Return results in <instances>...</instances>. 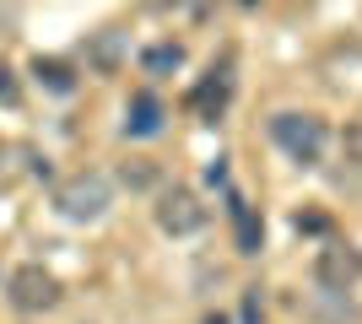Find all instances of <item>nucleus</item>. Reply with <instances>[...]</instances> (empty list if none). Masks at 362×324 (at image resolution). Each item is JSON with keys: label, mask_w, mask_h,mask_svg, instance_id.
<instances>
[{"label": "nucleus", "mask_w": 362, "mask_h": 324, "mask_svg": "<svg viewBox=\"0 0 362 324\" xmlns=\"http://www.w3.org/2000/svg\"><path fill=\"white\" fill-rule=\"evenodd\" d=\"M114 205V184L103 173H71L60 189H54V211L65 222H98V216Z\"/></svg>", "instance_id": "obj_1"}, {"label": "nucleus", "mask_w": 362, "mask_h": 324, "mask_svg": "<svg viewBox=\"0 0 362 324\" xmlns=\"http://www.w3.org/2000/svg\"><path fill=\"white\" fill-rule=\"evenodd\" d=\"M271 136H276V146H281L292 162H303V168H314L319 157H325V146H330L319 114H276V119H271Z\"/></svg>", "instance_id": "obj_2"}, {"label": "nucleus", "mask_w": 362, "mask_h": 324, "mask_svg": "<svg viewBox=\"0 0 362 324\" xmlns=\"http://www.w3.org/2000/svg\"><path fill=\"white\" fill-rule=\"evenodd\" d=\"M6 292H11L16 313H49L60 303V281H54V270H44V265H16Z\"/></svg>", "instance_id": "obj_3"}, {"label": "nucleus", "mask_w": 362, "mask_h": 324, "mask_svg": "<svg viewBox=\"0 0 362 324\" xmlns=\"http://www.w3.org/2000/svg\"><path fill=\"white\" fill-rule=\"evenodd\" d=\"M157 227L173 232V238L200 232V227H206V205H200V195H195V189H184V184L163 189V195H157Z\"/></svg>", "instance_id": "obj_4"}, {"label": "nucleus", "mask_w": 362, "mask_h": 324, "mask_svg": "<svg viewBox=\"0 0 362 324\" xmlns=\"http://www.w3.org/2000/svg\"><path fill=\"white\" fill-rule=\"evenodd\" d=\"M314 281L325 287V292H351L362 281V248L351 244H325L314 254Z\"/></svg>", "instance_id": "obj_5"}, {"label": "nucleus", "mask_w": 362, "mask_h": 324, "mask_svg": "<svg viewBox=\"0 0 362 324\" xmlns=\"http://www.w3.org/2000/svg\"><path fill=\"white\" fill-rule=\"evenodd\" d=\"M124 130H130V136H157V130H163V97L136 92L130 108H124Z\"/></svg>", "instance_id": "obj_6"}, {"label": "nucleus", "mask_w": 362, "mask_h": 324, "mask_svg": "<svg viewBox=\"0 0 362 324\" xmlns=\"http://www.w3.org/2000/svg\"><path fill=\"white\" fill-rule=\"evenodd\" d=\"M314 319H319V324H362V308L351 303L346 292H325V297L314 303Z\"/></svg>", "instance_id": "obj_7"}, {"label": "nucleus", "mask_w": 362, "mask_h": 324, "mask_svg": "<svg viewBox=\"0 0 362 324\" xmlns=\"http://www.w3.org/2000/svg\"><path fill=\"white\" fill-rule=\"evenodd\" d=\"M119 184L124 189H157V162H151V157H130V162H124L119 168Z\"/></svg>", "instance_id": "obj_8"}, {"label": "nucleus", "mask_w": 362, "mask_h": 324, "mask_svg": "<svg viewBox=\"0 0 362 324\" xmlns=\"http://www.w3.org/2000/svg\"><path fill=\"white\" fill-rule=\"evenodd\" d=\"M222 103H227V71H211V81L195 92V108L206 114V119H216V114H222Z\"/></svg>", "instance_id": "obj_9"}, {"label": "nucleus", "mask_w": 362, "mask_h": 324, "mask_svg": "<svg viewBox=\"0 0 362 324\" xmlns=\"http://www.w3.org/2000/svg\"><path fill=\"white\" fill-rule=\"evenodd\" d=\"M33 76L44 81L49 92H71V87H76V76H71V65H65V60H33Z\"/></svg>", "instance_id": "obj_10"}, {"label": "nucleus", "mask_w": 362, "mask_h": 324, "mask_svg": "<svg viewBox=\"0 0 362 324\" xmlns=\"http://www.w3.org/2000/svg\"><path fill=\"white\" fill-rule=\"evenodd\" d=\"M179 65H184V49L179 44H157L146 54V71H179Z\"/></svg>", "instance_id": "obj_11"}, {"label": "nucleus", "mask_w": 362, "mask_h": 324, "mask_svg": "<svg viewBox=\"0 0 362 324\" xmlns=\"http://www.w3.org/2000/svg\"><path fill=\"white\" fill-rule=\"evenodd\" d=\"M16 97H22V87H16V76H11V65L0 60V103L11 108V103H16Z\"/></svg>", "instance_id": "obj_12"}, {"label": "nucleus", "mask_w": 362, "mask_h": 324, "mask_svg": "<svg viewBox=\"0 0 362 324\" xmlns=\"http://www.w3.org/2000/svg\"><path fill=\"white\" fill-rule=\"evenodd\" d=\"M346 162L362 173V124H351V130H346Z\"/></svg>", "instance_id": "obj_13"}, {"label": "nucleus", "mask_w": 362, "mask_h": 324, "mask_svg": "<svg viewBox=\"0 0 362 324\" xmlns=\"http://www.w3.org/2000/svg\"><path fill=\"white\" fill-rule=\"evenodd\" d=\"M298 227H308V232H325V227H330V222H325V216H319V211H303V216H298Z\"/></svg>", "instance_id": "obj_14"}, {"label": "nucleus", "mask_w": 362, "mask_h": 324, "mask_svg": "<svg viewBox=\"0 0 362 324\" xmlns=\"http://www.w3.org/2000/svg\"><path fill=\"white\" fill-rule=\"evenodd\" d=\"M206 324H227V319H222V313H216V319H206Z\"/></svg>", "instance_id": "obj_15"}]
</instances>
